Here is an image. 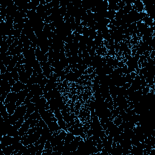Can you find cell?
I'll list each match as a JSON object with an SVG mask.
<instances>
[{
	"mask_svg": "<svg viewBox=\"0 0 155 155\" xmlns=\"http://www.w3.org/2000/svg\"><path fill=\"white\" fill-rule=\"evenodd\" d=\"M14 143V137L10 136L8 135L2 136V139L1 140V148H4L7 146H9Z\"/></svg>",
	"mask_w": 155,
	"mask_h": 155,
	"instance_id": "cell-1",
	"label": "cell"
},
{
	"mask_svg": "<svg viewBox=\"0 0 155 155\" xmlns=\"http://www.w3.org/2000/svg\"><path fill=\"white\" fill-rule=\"evenodd\" d=\"M18 100V93L13 91H10L7 96L4 102H3L4 104H6L8 102H14L16 103Z\"/></svg>",
	"mask_w": 155,
	"mask_h": 155,
	"instance_id": "cell-2",
	"label": "cell"
},
{
	"mask_svg": "<svg viewBox=\"0 0 155 155\" xmlns=\"http://www.w3.org/2000/svg\"><path fill=\"white\" fill-rule=\"evenodd\" d=\"M25 88V84L22 83L19 80L16 81L11 87V91L19 93L21 90H24Z\"/></svg>",
	"mask_w": 155,
	"mask_h": 155,
	"instance_id": "cell-3",
	"label": "cell"
},
{
	"mask_svg": "<svg viewBox=\"0 0 155 155\" xmlns=\"http://www.w3.org/2000/svg\"><path fill=\"white\" fill-rule=\"evenodd\" d=\"M47 126L48 128L50 129V131L51 133H55L57 132L58 130H61V128L59 126L58 122L56 121H51L49 124H47Z\"/></svg>",
	"mask_w": 155,
	"mask_h": 155,
	"instance_id": "cell-4",
	"label": "cell"
},
{
	"mask_svg": "<svg viewBox=\"0 0 155 155\" xmlns=\"http://www.w3.org/2000/svg\"><path fill=\"white\" fill-rule=\"evenodd\" d=\"M4 105L6 106L7 110L9 115H12L14 113V112H15V110L17 107V106L16 105V103L8 102V103H7L6 104H4Z\"/></svg>",
	"mask_w": 155,
	"mask_h": 155,
	"instance_id": "cell-5",
	"label": "cell"
},
{
	"mask_svg": "<svg viewBox=\"0 0 155 155\" xmlns=\"http://www.w3.org/2000/svg\"><path fill=\"white\" fill-rule=\"evenodd\" d=\"M75 137V136L73 135L71 133H67L66 136L64 139V143H70Z\"/></svg>",
	"mask_w": 155,
	"mask_h": 155,
	"instance_id": "cell-6",
	"label": "cell"
}]
</instances>
